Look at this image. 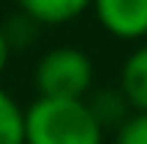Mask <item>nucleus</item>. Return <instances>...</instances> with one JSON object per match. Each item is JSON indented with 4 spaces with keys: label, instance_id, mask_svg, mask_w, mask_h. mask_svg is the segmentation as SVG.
I'll list each match as a JSON object with an SVG mask.
<instances>
[{
    "label": "nucleus",
    "instance_id": "nucleus-10",
    "mask_svg": "<svg viewBox=\"0 0 147 144\" xmlns=\"http://www.w3.org/2000/svg\"><path fill=\"white\" fill-rule=\"evenodd\" d=\"M9 57H12V51H9V42H6V36H3V27H0V75H3L6 66H9Z\"/></svg>",
    "mask_w": 147,
    "mask_h": 144
},
{
    "label": "nucleus",
    "instance_id": "nucleus-8",
    "mask_svg": "<svg viewBox=\"0 0 147 144\" xmlns=\"http://www.w3.org/2000/svg\"><path fill=\"white\" fill-rule=\"evenodd\" d=\"M0 27H3V36H6V42H9L12 54L30 48V45L39 39V33H42V27H39L30 15H24V12H18V9L12 12L6 21H0Z\"/></svg>",
    "mask_w": 147,
    "mask_h": 144
},
{
    "label": "nucleus",
    "instance_id": "nucleus-6",
    "mask_svg": "<svg viewBox=\"0 0 147 144\" xmlns=\"http://www.w3.org/2000/svg\"><path fill=\"white\" fill-rule=\"evenodd\" d=\"M84 102H87V108L93 111V117L99 120V126H102L105 132H108V129L114 132L120 123L132 114V108H129V102H126V96L120 93V87H99V90L93 87Z\"/></svg>",
    "mask_w": 147,
    "mask_h": 144
},
{
    "label": "nucleus",
    "instance_id": "nucleus-7",
    "mask_svg": "<svg viewBox=\"0 0 147 144\" xmlns=\"http://www.w3.org/2000/svg\"><path fill=\"white\" fill-rule=\"evenodd\" d=\"M0 144H24V105L0 87Z\"/></svg>",
    "mask_w": 147,
    "mask_h": 144
},
{
    "label": "nucleus",
    "instance_id": "nucleus-1",
    "mask_svg": "<svg viewBox=\"0 0 147 144\" xmlns=\"http://www.w3.org/2000/svg\"><path fill=\"white\" fill-rule=\"evenodd\" d=\"M105 129L84 99L36 96L24 108V144H102Z\"/></svg>",
    "mask_w": 147,
    "mask_h": 144
},
{
    "label": "nucleus",
    "instance_id": "nucleus-3",
    "mask_svg": "<svg viewBox=\"0 0 147 144\" xmlns=\"http://www.w3.org/2000/svg\"><path fill=\"white\" fill-rule=\"evenodd\" d=\"M93 18L117 42H144L147 39V0H93Z\"/></svg>",
    "mask_w": 147,
    "mask_h": 144
},
{
    "label": "nucleus",
    "instance_id": "nucleus-5",
    "mask_svg": "<svg viewBox=\"0 0 147 144\" xmlns=\"http://www.w3.org/2000/svg\"><path fill=\"white\" fill-rule=\"evenodd\" d=\"M18 12L30 15L39 27H63L90 12L93 0H15Z\"/></svg>",
    "mask_w": 147,
    "mask_h": 144
},
{
    "label": "nucleus",
    "instance_id": "nucleus-2",
    "mask_svg": "<svg viewBox=\"0 0 147 144\" xmlns=\"http://www.w3.org/2000/svg\"><path fill=\"white\" fill-rule=\"evenodd\" d=\"M33 87L36 96L48 99H87L96 87V66L90 54L75 45H57L42 51L33 66Z\"/></svg>",
    "mask_w": 147,
    "mask_h": 144
},
{
    "label": "nucleus",
    "instance_id": "nucleus-9",
    "mask_svg": "<svg viewBox=\"0 0 147 144\" xmlns=\"http://www.w3.org/2000/svg\"><path fill=\"white\" fill-rule=\"evenodd\" d=\"M111 144H147V111H132L114 129Z\"/></svg>",
    "mask_w": 147,
    "mask_h": 144
},
{
    "label": "nucleus",
    "instance_id": "nucleus-4",
    "mask_svg": "<svg viewBox=\"0 0 147 144\" xmlns=\"http://www.w3.org/2000/svg\"><path fill=\"white\" fill-rule=\"evenodd\" d=\"M117 87L126 96L132 111H147V39L138 42L126 54L123 66H120Z\"/></svg>",
    "mask_w": 147,
    "mask_h": 144
}]
</instances>
